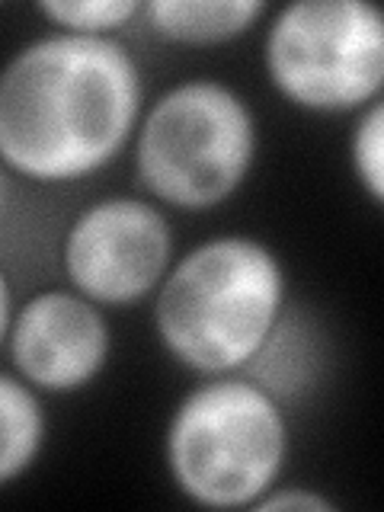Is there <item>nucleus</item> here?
<instances>
[{"mask_svg":"<svg viewBox=\"0 0 384 512\" xmlns=\"http://www.w3.org/2000/svg\"><path fill=\"white\" fill-rule=\"evenodd\" d=\"M4 349L29 388L77 394L103 375L112 356V330L100 304L74 288H45L13 311Z\"/></svg>","mask_w":384,"mask_h":512,"instance_id":"obj_7","label":"nucleus"},{"mask_svg":"<svg viewBox=\"0 0 384 512\" xmlns=\"http://www.w3.org/2000/svg\"><path fill=\"white\" fill-rule=\"evenodd\" d=\"M144 112V74L122 39L45 32L0 68V164L68 186L116 164Z\"/></svg>","mask_w":384,"mask_h":512,"instance_id":"obj_1","label":"nucleus"},{"mask_svg":"<svg viewBox=\"0 0 384 512\" xmlns=\"http://www.w3.org/2000/svg\"><path fill=\"white\" fill-rule=\"evenodd\" d=\"M132 154L138 183L157 205L202 215L247 183L260 154V122L231 84L189 77L144 106Z\"/></svg>","mask_w":384,"mask_h":512,"instance_id":"obj_4","label":"nucleus"},{"mask_svg":"<svg viewBox=\"0 0 384 512\" xmlns=\"http://www.w3.org/2000/svg\"><path fill=\"white\" fill-rule=\"evenodd\" d=\"M272 90L314 116H356L381 100L384 16L365 0H292L263 36Z\"/></svg>","mask_w":384,"mask_h":512,"instance_id":"obj_5","label":"nucleus"},{"mask_svg":"<svg viewBox=\"0 0 384 512\" xmlns=\"http://www.w3.org/2000/svg\"><path fill=\"white\" fill-rule=\"evenodd\" d=\"M45 439L48 416L39 391L16 372H0V487L20 480L39 461Z\"/></svg>","mask_w":384,"mask_h":512,"instance_id":"obj_10","label":"nucleus"},{"mask_svg":"<svg viewBox=\"0 0 384 512\" xmlns=\"http://www.w3.org/2000/svg\"><path fill=\"white\" fill-rule=\"evenodd\" d=\"M173 250L164 208L138 196H103L64 231L61 269L68 288L100 308H132L157 292Z\"/></svg>","mask_w":384,"mask_h":512,"instance_id":"obj_6","label":"nucleus"},{"mask_svg":"<svg viewBox=\"0 0 384 512\" xmlns=\"http://www.w3.org/2000/svg\"><path fill=\"white\" fill-rule=\"evenodd\" d=\"M266 13L269 7L263 0H148L141 10L154 36L192 48L247 36Z\"/></svg>","mask_w":384,"mask_h":512,"instance_id":"obj_8","label":"nucleus"},{"mask_svg":"<svg viewBox=\"0 0 384 512\" xmlns=\"http://www.w3.org/2000/svg\"><path fill=\"white\" fill-rule=\"evenodd\" d=\"M141 0H42L39 13L58 32L71 36L116 39L119 32L141 16Z\"/></svg>","mask_w":384,"mask_h":512,"instance_id":"obj_11","label":"nucleus"},{"mask_svg":"<svg viewBox=\"0 0 384 512\" xmlns=\"http://www.w3.org/2000/svg\"><path fill=\"white\" fill-rule=\"evenodd\" d=\"M256 512H333L336 503L308 487H272L253 503Z\"/></svg>","mask_w":384,"mask_h":512,"instance_id":"obj_13","label":"nucleus"},{"mask_svg":"<svg viewBox=\"0 0 384 512\" xmlns=\"http://www.w3.org/2000/svg\"><path fill=\"white\" fill-rule=\"evenodd\" d=\"M285 407L247 375L202 378L173 407L164 461L173 487L208 509H253L285 471Z\"/></svg>","mask_w":384,"mask_h":512,"instance_id":"obj_3","label":"nucleus"},{"mask_svg":"<svg viewBox=\"0 0 384 512\" xmlns=\"http://www.w3.org/2000/svg\"><path fill=\"white\" fill-rule=\"evenodd\" d=\"M10 205H13V173L0 164V228L10 215Z\"/></svg>","mask_w":384,"mask_h":512,"instance_id":"obj_15","label":"nucleus"},{"mask_svg":"<svg viewBox=\"0 0 384 512\" xmlns=\"http://www.w3.org/2000/svg\"><path fill=\"white\" fill-rule=\"evenodd\" d=\"M317 359L320 352H317L314 330L304 324V317L295 308H285L276 330L269 333L263 349L256 352L253 362L240 375L253 378L263 391H269L285 407L288 400H295L298 394L311 388Z\"/></svg>","mask_w":384,"mask_h":512,"instance_id":"obj_9","label":"nucleus"},{"mask_svg":"<svg viewBox=\"0 0 384 512\" xmlns=\"http://www.w3.org/2000/svg\"><path fill=\"white\" fill-rule=\"evenodd\" d=\"M13 285H10V276L7 269L0 266V349L7 346V333H10V324H13Z\"/></svg>","mask_w":384,"mask_h":512,"instance_id":"obj_14","label":"nucleus"},{"mask_svg":"<svg viewBox=\"0 0 384 512\" xmlns=\"http://www.w3.org/2000/svg\"><path fill=\"white\" fill-rule=\"evenodd\" d=\"M352 173L375 205L384 202V103L375 100L356 112V128L349 138Z\"/></svg>","mask_w":384,"mask_h":512,"instance_id":"obj_12","label":"nucleus"},{"mask_svg":"<svg viewBox=\"0 0 384 512\" xmlns=\"http://www.w3.org/2000/svg\"><path fill=\"white\" fill-rule=\"evenodd\" d=\"M285 308L288 282L276 250L250 234H221L173 260L154 292V333L186 372L237 375Z\"/></svg>","mask_w":384,"mask_h":512,"instance_id":"obj_2","label":"nucleus"}]
</instances>
